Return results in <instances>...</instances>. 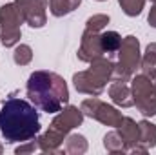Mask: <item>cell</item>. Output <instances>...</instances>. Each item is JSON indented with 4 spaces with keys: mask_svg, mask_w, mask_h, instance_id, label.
<instances>
[{
    "mask_svg": "<svg viewBox=\"0 0 156 155\" xmlns=\"http://www.w3.org/2000/svg\"><path fill=\"white\" fill-rule=\"evenodd\" d=\"M0 133L5 142H27L40 133V119L35 104L11 97L0 112Z\"/></svg>",
    "mask_w": 156,
    "mask_h": 155,
    "instance_id": "1",
    "label": "cell"
},
{
    "mask_svg": "<svg viewBox=\"0 0 156 155\" xmlns=\"http://www.w3.org/2000/svg\"><path fill=\"white\" fill-rule=\"evenodd\" d=\"M27 97L29 100L45 113H58L69 102V89L64 77L55 71L38 70L27 78Z\"/></svg>",
    "mask_w": 156,
    "mask_h": 155,
    "instance_id": "2",
    "label": "cell"
},
{
    "mask_svg": "<svg viewBox=\"0 0 156 155\" xmlns=\"http://www.w3.org/2000/svg\"><path fill=\"white\" fill-rule=\"evenodd\" d=\"M82 122H83V113L78 106L62 108L56 113V117L51 120L47 131L37 139L38 150L44 153H62L64 150H60V146L64 144L66 137L69 135L71 130L82 126Z\"/></svg>",
    "mask_w": 156,
    "mask_h": 155,
    "instance_id": "3",
    "label": "cell"
},
{
    "mask_svg": "<svg viewBox=\"0 0 156 155\" xmlns=\"http://www.w3.org/2000/svg\"><path fill=\"white\" fill-rule=\"evenodd\" d=\"M89 64H91L89 70L78 71L73 75V84H75L78 93L98 97L104 93L107 82L113 80L115 62L111 60V57H100Z\"/></svg>",
    "mask_w": 156,
    "mask_h": 155,
    "instance_id": "4",
    "label": "cell"
},
{
    "mask_svg": "<svg viewBox=\"0 0 156 155\" xmlns=\"http://www.w3.org/2000/svg\"><path fill=\"white\" fill-rule=\"evenodd\" d=\"M118 60L115 62L113 70V80L127 82L131 80L136 70L142 64V53H140V40L134 35H127L122 39V46L118 49Z\"/></svg>",
    "mask_w": 156,
    "mask_h": 155,
    "instance_id": "5",
    "label": "cell"
},
{
    "mask_svg": "<svg viewBox=\"0 0 156 155\" xmlns=\"http://www.w3.org/2000/svg\"><path fill=\"white\" fill-rule=\"evenodd\" d=\"M131 91L136 110L144 117L156 115V78L147 75H133L131 78Z\"/></svg>",
    "mask_w": 156,
    "mask_h": 155,
    "instance_id": "6",
    "label": "cell"
},
{
    "mask_svg": "<svg viewBox=\"0 0 156 155\" xmlns=\"http://www.w3.org/2000/svg\"><path fill=\"white\" fill-rule=\"evenodd\" d=\"M22 17L15 6V2L11 4H4L0 7V40L4 44V47H15L20 37H22V31H20V26H22Z\"/></svg>",
    "mask_w": 156,
    "mask_h": 155,
    "instance_id": "7",
    "label": "cell"
},
{
    "mask_svg": "<svg viewBox=\"0 0 156 155\" xmlns=\"http://www.w3.org/2000/svg\"><path fill=\"white\" fill-rule=\"evenodd\" d=\"M80 110L83 117H89V119H94L98 122H102L104 126H111V128H118V124L122 122L123 115L118 112L115 106L93 97V99H85L82 100L80 104Z\"/></svg>",
    "mask_w": 156,
    "mask_h": 155,
    "instance_id": "8",
    "label": "cell"
},
{
    "mask_svg": "<svg viewBox=\"0 0 156 155\" xmlns=\"http://www.w3.org/2000/svg\"><path fill=\"white\" fill-rule=\"evenodd\" d=\"M15 6L26 24L33 29H40L47 22V0H15Z\"/></svg>",
    "mask_w": 156,
    "mask_h": 155,
    "instance_id": "9",
    "label": "cell"
},
{
    "mask_svg": "<svg viewBox=\"0 0 156 155\" xmlns=\"http://www.w3.org/2000/svg\"><path fill=\"white\" fill-rule=\"evenodd\" d=\"M102 31H93V29H85L82 33L80 39V47H78V60L82 62H93L100 57H105L104 47H102V39H100Z\"/></svg>",
    "mask_w": 156,
    "mask_h": 155,
    "instance_id": "10",
    "label": "cell"
},
{
    "mask_svg": "<svg viewBox=\"0 0 156 155\" xmlns=\"http://www.w3.org/2000/svg\"><path fill=\"white\" fill-rule=\"evenodd\" d=\"M118 133L122 137V141L127 146V152L131 153H147V150L140 144V126L134 119L131 117H123L122 122L118 124Z\"/></svg>",
    "mask_w": 156,
    "mask_h": 155,
    "instance_id": "11",
    "label": "cell"
},
{
    "mask_svg": "<svg viewBox=\"0 0 156 155\" xmlns=\"http://www.w3.org/2000/svg\"><path fill=\"white\" fill-rule=\"evenodd\" d=\"M109 97H111V100L116 106H120V108H131V106H134L133 91H131V86L127 82L115 80L109 86Z\"/></svg>",
    "mask_w": 156,
    "mask_h": 155,
    "instance_id": "12",
    "label": "cell"
},
{
    "mask_svg": "<svg viewBox=\"0 0 156 155\" xmlns=\"http://www.w3.org/2000/svg\"><path fill=\"white\" fill-rule=\"evenodd\" d=\"M144 75L151 78H156V42H151L145 47V53L142 55V64H140Z\"/></svg>",
    "mask_w": 156,
    "mask_h": 155,
    "instance_id": "13",
    "label": "cell"
},
{
    "mask_svg": "<svg viewBox=\"0 0 156 155\" xmlns=\"http://www.w3.org/2000/svg\"><path fill=\"white\" fill-rule=\"evenodd\" d=\"M138 126H140V144L149 152L156 146V124L149 120H140Z\"/></svg>",
    "mask_w": 156,
    "mask_h": 155,
    "instance_id": "14",
    "label": "cell"
},
{
    "mask_svg": "<svg viewBox=\"0 0 156 155\" xmlns=\"http://www.w3.org/2000/svg\"><path fill=\"white\" fill-rule=\"evenodd\" d=\"M89 144H87V139L80 133H71L66 137V146H64V152L69 155H82L87 152Z\"/></svg>",
    "mask_w": 156,
    "mask_h": 155,
    "instance_id": "15",
    "label": "cell"
},
{
    "mask_svg": "<svg viewBox=\"0 0 156 155\" xmlns=\"http://www.w3.org/2000/svg\"><path fill=\"white\" fill-rule=\"evenodd\" d=\"M82 4V0H49V11L53 17H66L69 13H73L78 9V6Z\"/></svg>",
    "mask_w": 156,
    "mask_h": 155,
    "instance_id": "16",
    "label": "cell"
},
{
    "mask_svg": "<svg viewBox=\"0 0 156 155\" xmlns=\"http://www.w3.org/2000/svg\"><path fill=\"white\" fill-rule=\"evenodd\" d=\"M100 39H102V47H104V53L105 57H111V55H116L120 46H122V37L116 31H102L100 33Z\"/></svg>",
    "mask_w": 156,
    "mask_h": 155,
    "instance_id": "17",
    "label": "cell"
},
{
    "mask_svg": "<svg viewBox=\"0 0 156 155\" xmlns=\"http://www.w3.org/2000/svg\"><path fill=\"white\" fill-rule=\"evenodd\" d=\"M104 148L109 153H122V155L127 153V146L122 141V137H120V133H118L116 130L105 133V137H104Z\"/></svg>",
    "mask_w": 156,
    "mask_h": 155,
    "instance_id": "18",
    "label": "cell"
},
{
    "mask_svg": "<svg viewBox=\"0 0 156 155\" xmlns=\"http://www.w3.org/2000/svg\"><path fill=\"white\" fill-rule=\"evenodd\" d=\"M13 60L15 64L18 66H27L31 60H33V49L27 46V44H20L15 47V53H13Z\"/></svg>",
    "mask_w": 156,
    "mask_h": 155,
    "instance_id": "19",
    "label": "cell"
},
{
    "mask_svg": "<svg viewBox=\"0 0 156 155\" xmlns=\"http://www.w3.org/2000/svg\"><path fill=\"white\" fill-rule=\"evenodd\" d=\"M118 4L127 17H138L145 6V0H118Z\"/></svg>",
    "mask_w": 156,
    "mask_h": 155,
    "instance_id": "20",
    "label": "cell"
},
{
    "mask_svg": "<svg viewBox=\"0 0 156 155\" xmlns=\"http://www.w3.org/2000/svg\"><path fill=\"white\" fill-rule=\"evenodd\" d=\"M109 15H104V13H98V15H93L87 18L85 22V29H93V31H104V28L109 24Z\"/></svg>",
    "mask_w": 156,
    "mask_h": 155,
    "instance_id": "21",
    "label": "cell"
},
{
    "mask_svg": "<svg viewBox=\"0 0 156 155\" xmlns=\"http://www.w3.org/2000/svg\"><path fill=\"white\" fill-rule=\"evenodd\" d=\"M38 150V142H37V139L35 141H27V142H20V146L15 150V153L16 155H24V153H33V152H37Z\"/></svg>",
    "mask_w": 156,
    "mask_h": 155,
    "instance_id": "22",
    "label": "cell"
},
{
    "mask_svg": "<svg viewBox=\"0 0 156 155\" xmlns=\"http://www.w3.org/2000/svg\"><path fill=\"white\" fill-rule=\"evenodd\" d=\"M147 20H149V24H151V28H156V4L151 7V11H149V17H147Z\"/></svg>",
    "mask_w": 156,
    "mask_h": 155,
    "instance_id": "23",
    "label": "cell"
},
{
    "mask_svg": "<svg viewBox=\"0 0 156 155\" xmlns=\"http://www.w3.org/2000/svg\"><path fill=\"white\" fill-rule=\"evenodd\" d=\"M2 152H4V148H2V144H0V153H2Z\"/></svg>",
    "mask_w": 156,
    "mask_h": 155,
    "instance_id": "24",
    "label": "cell"
},
{
    "mask_svg": "<svg viewBox=\"0 0 156 155\" xmlns=\"http://www.w3.org/2000/svg\"><path fill=\"white\" fill-rule=\"evenodd\" d=\"M96 2H105V0H96Z\"/></svg>",
    "mask_w": 156,
    "mask_h": 155,
    "instance_id": "25",
    "label": "cell"
},
{
    "mask_svg": "<svg viewBox=\"0 0 156 155\" xmlns=\"http://www.w3.org/2000/svg\"><path fill=\"white\" fill-rule=\"evenodd\" d=\"M151 2H154V4H156V0H151Z\"/></svg>",
    "mask_w": 156,
    "mask_h": 155,
    "instance_id": "26",
    "label": "cell"
}]
</instances>
